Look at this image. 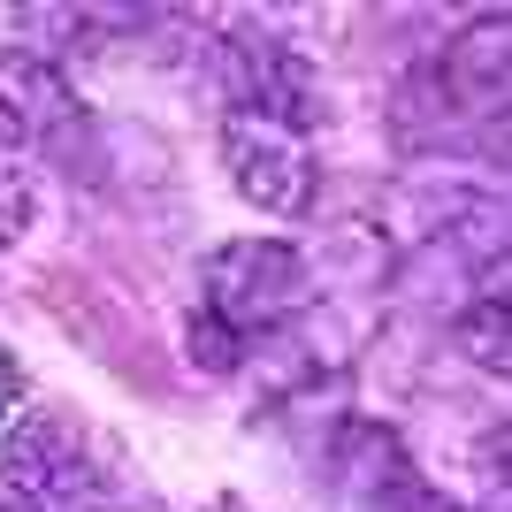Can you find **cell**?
I'll return each mask as SVG.
<instances>
[{"mask_svg": "<svg viewBox=\"0 0 512 512\" xmlns=\"http://www.w3.org/2000/svg\"><path fill=\"white\" fill-rule=\"evenodd\" d=\"M306 299V260L299 245H276V237H253V245H222L207 260V306L192 314V352L207 367H230L237 344L268 337L299 314Z\"/></svg>", "mask_w": 512, "mask_h": 512, "instance_id": "cell-1", "label": "cell"}, {"mask_svg": "<svg viewBox=\"0 0 512 512\" xmlns=\"http://www.w3.org/2000/svg\"><path fill=\"white\" fill-rule=\"evenodd\" d=\"M222 161L230 184L268 214H306L314 207V153H306L299 123H276L260 107H230L222 123Z\"/></svg>", "mask_w": 512, "mask_h": 512, "instance_id": "cell-2", "label": "cell"}, {"mask_svg": "<svg viewBox=\"0 0 512 512\" xmlns=\"http://www.w3.org/2000/svg\"><path fill=\"white\" fill-rule=\"evenodd\" d=\"M505 39H512V16H474L459 39L444 46V62H436V85H444V107L451 115H467V123H490L505 115Z\"/></svg>", "mask_w": 512, "mask_h": 512, "instance_id": "cell-3", "label": "cell"}, {"mask_svg": "<svg viewBox=\"0 0 512 512\" xmlns=\"http://www.w3.org/2000/svg\"><path fill=\"white\" fill-rule=\"evenodd\" d=\"M0 107L16 115V130H46L69 107V92L46 54H0Z\"/></svg>", "mask_w": 512, "mask_h": 512, "instance_id": "cell-4", "label": "cell"}, {"mask_svg": "<svg viewBox=\"0 0 512 512\" xmlns=\"http://www.w3.org/2000/svg\"><path fill=\"white\" fill-rule=\"evenodd\" d=\"M23 222H31V176L0 161V245H16Z\"/></svg>", "mask_w": 512, "mask_h": 512, "instance_id": "cell-5", "label": "cell"}, {"mask_svg": "<svg viewBox=\"0 0 512 512\" xmlns=\"http://www.w3.org/2000/svg\"><path fill=\"white\" fill-rule=\"evenodd\" d=\"M16 398H23V375H16V360H8V352H0V413L16 406Z\"/></svg>", "mask_w": 512, "mask_h": 512, "instance_id": "cell-6", "label": "cell"}]
</instances>
